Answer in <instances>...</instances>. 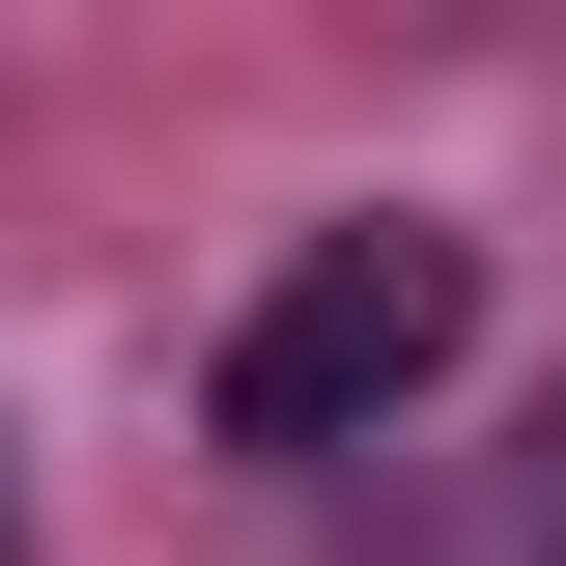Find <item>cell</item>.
I'll use <instances>...</instances> for the list:
<instances>
[{"mask_svg":"<svg viewBox=\"0 0 566 566\" xmlns=\"http://www.w3.org/2000/svg\"><path fill=\"white\" fill-rule=\"evenodd\" d=\"M0 566H29V510H0Z\"/></svg>","mask_w":566,"mask_h":566,"instance_id":"7a4b0ae2","label":"cell"},{"mask_svg":"<svg viewBox=\"0 0 566 566\" xmlns=\"http://www.w3.org/2000/svg\"><path fill=\"white\" fill-rule=\"evenodd\" d=\"M453 340H482V227H312V255L227 312V368H199V424L227 453H368L397 397H453Z\"/></svg>","mask_w":566,"mask_h":566,"instance_id":"6da1fadb","label":"cell"},{"mask_svg":"<svg viewBox=\"0 0 566 566\" xmlns=\"http://www.w3.org/2000/svg\"><path fill=\"white\" fill-rule=\"evenodd\" d=\"M538 566H566V510H538Z\"/></svg>","mask_w":566,"mask_h":566,"instance_id":"3957f363","label":"cell"}]
</instances>
